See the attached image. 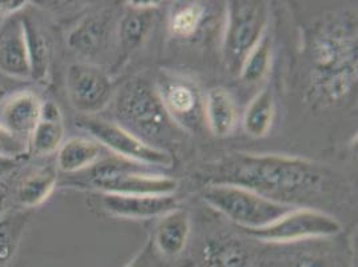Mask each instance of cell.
Segmentation results:
<instances>
[{
    "mask_svg": "<svg viewBox=\"0 0 358 267\" xmlns=\"http://www.w3.org/2000/svg\"><path fill=\"white\" fill-rule=\"evenodd\" d=\"M0 73L31 80L30 60L23 14L7 16L0 23Z\"/></svg>",
    "mask_w": 358,
    "mask_h": 267,
    "instance_id": "7c38bea8",
    "label": "cell"
},
{
    "mask_svg": "<svg viewBox=\"0 0 358 267\" xmlns=\"http://www.w3.org/2000/svg\"><path fill=\"white\" fill-rule=\"evenodd\" d=\"M146 166L134 164L120 157L99 159L89 170L82 171L79 186L99 193L123 195H173L178 180L149 173Z\"/></svg>",
    "mask_w": 358,
    "mask_h": 267,
    "instance_id": "277c9868",
    "label": "cell"
},
{
    "mask_svg": "<svg viewBox=\"0 0 358 267\" xmlns=\"http://www.w3.org/2000/svg\"><path fill=\"white\" fill-rule=\"evenodd\" d=\"M0 157L22 159L27 157V145L6 130L0 123Z\"/></svg>",
    "mask_w": 358,
    "mask_h": 267,
    "instance_id": "4316f807",
    "label": "cell"
},
{
    "mask_svg": "<svg viewBox=\"0 0 358 267\" xmlns=\"http://www.w3.org/2000/svg\"><path fill=\"white\" fill-rule=\"evenodd\" d=\"M111 14L98 13L82 19L67 36L71 51L83 59H95L108 45L111 35Z\"/></svg>",
    "mask_w": 358,
    "mask_h": 267,
    "instance_id": "5bb4252c",
    "label": "cell"
},
{
    "mask_svg": "<svg viewBox=\"0 0 358 267\" xmlns=\"http://www.w3.org/2000/svg\"><path fill=\"white\" fill-rule=\"evenodd\" d=\"M313 107L343 104L357 89V27L353 19L334 17L313 34L309 45Z\"/></svg>",
    "mask_w": 358,
    "mask_h": 267,
    "instance_id": "7a4b0ae2",
    "label": "cell"
},
{
    "mask_svg": "<svg viewBox=\"0 0 358 267\" xmlns=\"http://www.w3.org/2000/svg\"><path fill=\"white\" fill-rule=\"evenodd\" d=\"M268 6L264 1H229L226 7L224 59L229 71L239 68L268 27Z\"/></svg>",
    "mask_w": 358,
    "mask_h": 267,
    "instance_id": "8992f818",
    "label": "cell"
},
{
    "mask_svg": "<svg viewBox=\"0 0 358 267\" xmlns=\"http://www.w3.org/2000/svg\"><path fill=\"white\" fill-rule=\"evenodd\" d=\"M99 206L108 215L126 219L159 218L178 208V199L173 195H123L99 193Z\"/></svg>",
    "mask_w": 358,
    "mask_h": 267,
    "instance_id": "8fae6325",
    "label": "cell"
},
{
    "mask_svg": "<svg viewBox=\"0 0 358 267\" xmlns=\"http://www.w3.org/2000/svg\"><path fill=\"white\" fill-rule=\"evenodd\" d=\"M4 96H6V89H1V87H0V99H3Z\"/></svg>",
    "mask_w": 358,
    "mask_h": 267,
    "instance_id": "1f68e13d",
    "label": "cell"
},
{
    "mask_svg": "<svg viewBox=\"0 0 358 267\" xmlns=\"http://www.w3.org/2000/svg\"><path fill=\"white\" fill-rule=\"evenodd\" d=\"M102 146L83 136H74L62 143L57 151V168L63 174H79L101 159Z\"/></svg>",
    "mask_w": 358,
    "mask_h": 267,
    "instance_id": "ffe728a7",
    "label": "cell"
},
{
    "mask_svg": "<svg viewBox=\"0 0 358 267\" xmlns=\"http://www.w3.org/2000/svg\"><path fill=\"white\" fill-rule=\"evenodd\" d=\"M64 118L59 106L48 101L42 106L41 118L27 142V157H47L59 150L64 142Z\"/></svg>",
    "mask_w": 358,
    "mask_h": 267,
    "instance_id": "2e32d148",
    "label": "cell"
},
{
    "mask_svg": "<svg viewBox=\"0 0 358 267\" xmlns=\"http://www.w3.org/2000/svg\"><path fill=\"white\" fill-rule=\"evenodd\" d=\"M58 185V168L52 164L41 166L27 173L17 185L16 199L27 210L39 208L50 199Z\"/></svg>",
    "mask_w": 358,
    "mask_h": 267,
    "instance_id": "ac0fdd59",
    "label": "cell"
},
{
    "mask_svg": "<svg viewBox=\"0 0 358 267\" xmlns=\"http://www.w3.org/2000/svg\"><path fill=\"white\" fill-rule=\"evenodd\" d=\"M20 164V159L0 157V179L13 174Z\"/></svg>",
    "mask_w": 358,
    "mask_h": 267,
    "instance_id": "f546056e",
    "label": "cell"
},
{
    "mask_svg": "<svg viewBox=\"0 0 358 267\" xmlns=\"http://www.w3.org/2000/svg\"><path fill=\"white\" fill-rule=\"evenodd\" d=\"M202 262L205 267H248L250 252L238 239L215 238L205 245Z\"/></svg>",
    "mask_w": 358,
    "mask_h": 267,
    "instance_id": "7402d4cb",
    "label": "cell"
},
{
    "mask_svg": "<svg viewBox=\"0 0 358 267\" xmlns=\"http://www.w3.org/2000/svg\"><path fill=\"white\" fill-rule=\"evenodd\" d=\"M43 102L31 91H23L8 99L1 108L0 123L27 145L31 134L41 118Z\"/></svg>",
    "mask_w": 358,
    "mask_h": 267,
    "instance_id": "9a60e30c",
    "label": "cell"
},
{
    "mask_svg": "<svg viewBox=\"0 0 358 267\" xmlns=\"http://www.w3.org/2000/svg\"><path fill=\"white\" fill-rule=\"evenodd\" d=\"M202 198L242 230L262 229L296 208L234 185H208Z\"/></svg>",
    "mask_w": 358,
    "mask_h": 267,
    "instance_id": "5b68a950",
    "label": "cell"
},
{
    "mask_svg": "<svg viewBox=\"0 0 358 267\" xmlns=\"http://www.w3.org/2000/svg\"><path fill=\"white\" fill-rule=\"evenodd\" d=\"M190 217L182 210L176 208L159 217L154 233V247L164 258H176L180 255L190 236Z\"/></svg>",
    "mask_w": 358,
    "mask_h": 267,
    "instance_id": "e0dca14e",
    "label": "cell"
},
{
    "mask_svg": "<svg viewBox=\"0 0 358 267\" xmlns=\"http://www.w3.org/2000/svg\"><path fill=\"white\" fill-rule=\"evenodd\" d=\"M30 60L31 80L45 82L51 63V45L45 31L31 15H23Z\"/></svg>",
    "mask_w": 358,
    "mask_h": 267,
    "instance_id": "44dd1931",
    "label": "cell"
},
{
    "mask_svg": "<svg viewBox=\"0 0 358 267\" xmlns=\"http://www.w3.org/2000/svg\"><path fill=\"white\" fill-rule=\"evenodd\" d=\"M7 199H8V186L0 179V217L3 215Z\"/></svg>",
    "mask_w": 358,
    "mask_h": 267,
    "instance_id": "4dcf8cb0",
    "label": "cell"
},
{
    "mask_svg": "<svg viewBox=\"0 0 358 267\" xmlns=\"http://www.w3.org/2000/svg\"><path fill=\"white\" fill-rule=\"evenodd\" d=\"M206 7L202 3H187L178 8L170 19L169 29L177 38H192L202 24Z\"/></svg>",
    "mask_w": 358,
    "mask_h": 267,
    "instance_id": "484cf974",
    "label": "cell"
},
{
    "mask_svg": "<svg viewBox=\"0 0 358 267\" xmlns=\"http://www.w3.org/2000/svg\"><path fill=\"white\" fill-rule=\"evenodd\" d=\"M1 20H3V19H1V17H0V23H1Z\"/></svg>",
    "mask_w": 358,
    "mask_h": 267,
    "instance_id": "d6a6232c",
    "label": "cell"
},
{
    "mask_svg": "<svg viewBox=\"0 0 358 267\" xmlns=\"http://www.w3.org/2000/svg\"><path fill=\"white\" fill-rule=\"evenodd\" d=\"M209 185H234L296 208L331 189L333 174L313 161L275 154H234L206 171Z\"/></svg>",
    "mask_w": 358,
    "mask_h": 267,
    "instance_id": "6da1fadb",
    "label": "cell"
},
{
    "mask_svg": "<svg viewBox=\"0 0 358 267\" xmlns=\"http://www.w3.org/2000/svg\"><path fill=\"white\" fill-rule=\"evenodd\" d=\"M169 117L182 131H196L205 122L203 103L199 89L182 76L166 75L155 86Z\"/></svg>",
    "mask_w": 358,
    "mask_h": 267,
    "instance_id": "30bf717a",
    "label": "cell"
},
{
    "mask_svg": "<svg viewBox=\"0 0 358 267\" xmlns=\"http://www.w3.org/2000/svg\"><path fill=\"white\" fill-rule=\"evenodd\" d=\"M341 223L328 212L313 208H296L275 222L257 230H243L257 240L273 245H293L340 234Z\"/></svg>",
    "mask_w": 358,
    "mask_h": 267,
    "instance_id": "52a82bcc",
    "label": "cell"
},
{
    "mask_svg": "<svg viewBox=\"0 0 358 267\" xmlns=\"http://www.w3.org/2000/svg\"><path fill=\"white\" fill-rule=\"evenodd\" d=\"M281 267H333V265L331 262H329L325 258L317 254L302 252L292 257L284 266Z\"/></svg>",
    "mask_w": 358,
    "mask_h": 267,
    "instance_id": "f1b7e54d",
    "label": "cell"
},
{
    "mask_svg": "<svg viewBox=\"0 0 358 267\" xmlns=\"http://www.w3.org/2000/svg\"><path fill=\"white\" fill-rule=\"evenodd\" d=\"M66 89L71 106L83 117L106 108L114 95V82L99 66L79 62L69 67Z\"/></svg>",
    "mask_w": 358,
    "mask_h": 267,
    "instance_id": "9c48e42d",
    "label": "cell"
},
{
    "mask_svg": "<svg viewBox=\"0 0 358 267\" xmlns=\"http://www.w3.org/2000/svg\"><path fill=\"white\" fill-rule=\"evenodd\" d=\"M274 98L268 89H261L248 106L243 115V129L253 138L268 135L274 119Z\"/></svg>",
    "mask_w": 358,
    "mask_h": 267,
    "instance_id": "cb8c5ba5",
    "label": "cell"
},
{
    "mask_svg": "<svg viewBox=\"0 0 358 267\" xmlns=\"http://www.w3.org/2000/svg\"><path fill=\"white\" fill-rule=\"evenodd\" d=\"M158 255L152 240H149L124 267H159Z\"/></svg>",
    "mask_w": 358,
    "mask_h": 267,
    "instance_id": "83f0119b",
    "label": "cell"
},
{
    "mask_svg": "<svg viewBox=\"0 0 358 267\" xmlns=\"http://www.w3.org/2000/svg\"><path fill=\"white\" fill-rule=\"evenodd\" d=\"M271 63V39L268 32L262 36L258 45L254 47L250 54L243 60L239 68V78L243 83L253 86L259 83L268 73Z\"/></svg>",
    "mask_w": 358,
    "mask_h": 267,
    "instance_id": "d4e9b609",
    "label": "cell"
},
{
    "mask_svg": "<svg viewBox=\"0 0 358 267\" xmlns=\"http://www.w3.org/2000/svg\"><path fill=\"white\" fill-rule=\"evenodd\" d=\"M205 123L210 133L224 138L233 133L237 126L238 113L233 96L222 87L209 89L203 103Z\"/></svg>",
    "mask_w": 358,
    "mask_h": 267,
    "instance_id": "d6986e66",
    "label": "cell"
},
{
    "mask_svg": "<svg viewBox=\"0 0 358 267\" xmlns=\"http://www.w3.org/2000/svg\"><path fill=\"white\" fill-rule=\"evenodd\" d=\"M76 126L89 133L102 147L113 151L115 157L122 159L146 167L169 168L174 164V158L169 151L151 147L114 122L80 117L76 119Z\"/></svg>",
    "mask_w": 358,
    "mask_h": 267,
    "instance_id": "ba28073f",
    "label": "cell"
},
{
    "mask_svg": "<svg viewBox=\"0 0 358 267\" xmlns=\"http://www.w3.org/2000/svg\"><path fill=\"white\" fill-rule=\"evenodd\" d=\"M117 124L151 147L166 150L182 131L169 117L155 86L145 78L129 80L115 98Z\"/></svg>",
    "mask_w": 358,
    "mask_h": 267,
    "instance_id": "3957f363",
    "label": "cell"
},
{
    "mask_svg": "<svg viewBox=\"0 0 358 267\" xmlns=\"http://www.w3.org/2000/svg\"><path fill=\"white\" fill-rule=\"evenodd\" d=\"M31 215L32 210L22 208L0 217V267H8L14 261Z\"/></svg>",
    "mask_w": 358,
    "mask_h": 267,
    "instance_id": "603a6c76",
    "label": "cell"
},
{
    "mask_svg": "<svg viewBox=\"0 0 358 267\" xmlns=\"http://www.w3.org/2000/svg\"><path fill=\"white\" fill-rule=\"evenodd\" d=\"M127 10L118 23L120 58L118 64L127 59L148 39L154 26L157 1H127Z\"/></svg>",
    "mask_w": 358,
    "mask_h": 267,
    "instance_id": "4fadbf2b",
    "label": "cell"
}]
</instances>
